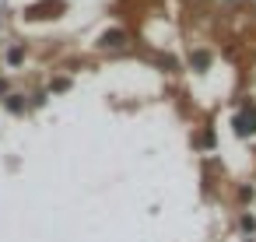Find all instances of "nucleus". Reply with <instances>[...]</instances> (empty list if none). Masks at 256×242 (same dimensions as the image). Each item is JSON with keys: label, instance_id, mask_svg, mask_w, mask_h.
Returning a JSON list of instances; mask_svg holds the SVG:
<instances>
[{"label": "nucleus", "instance_id": "f257e3e1", "mask_svg": "<svg viewBox=\"0 0 256 242\" xmlns=\"http://www.w3.org/2000/svg\"><path fill=\"white\" fill-rule=\"evenodd\" d=\"M235 134H242V137H252L256 134V109H242L235 116Z\"/></svg>", "mask_w": 256, "mask_h": 242}, {"label": "nucleus", "instance_id": "f03ea898", "mask_svg": "<svg viewBox=\"0 0 256 242\" xmlns=\"http://www.w3.org/2000/svg\"><path fill=\"white\" fill-rule=\"evenodd\" d=\"M123 42H126V36H123L120 28H112V32L102 36V46H109V50H116V46H123Z\"/></svg>", "mask_w": 256, "mask_h": 242}, {"label": "nucleus", "instance_id": "7ed1b4c3", "mask_svg": "<svg viewBox=\"0 0 256 242\" xmlns=\"http://www.w3.org/2000/svg\"><path fill=\"white\" fill-rule=\"evenodd\" d=\"M207 60H210V56H207L204 50H196V53H193V67H196V70H200V67H207Z\"/></svg>", "mask_w": 256, "mask_h": 242}]
</instances>
